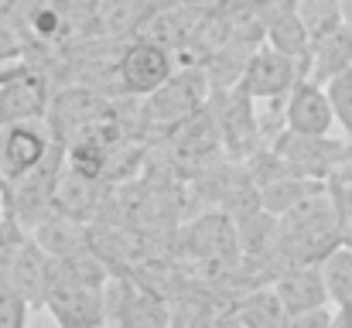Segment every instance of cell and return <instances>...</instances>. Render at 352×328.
<instances>
[{
    "label": "cell",
    "instance_id": "1",
    "mask_svg": "<svg viewBox=\"0 0 352 328\" xmlns=\"http://www.w3.org/2000/svg\"><path fill=\"white\" fill-rule=\"evenodd\" d=\"M284 164L291 168V175L301 178H315L325 182L332 171H339L346 161L352 157L349 137H311V133H294V130H280L270 144Z\"/></svg>",
    "mask_w": 352,
    "mask_h": 328
},
{
    "label": "cell",
    "instance_id": "2",
    "mask_svg": "<svg viewBox=\"0 0 352 328\" xmlns=\"http://www.w3.org/2000/svg\"><path fill=\"white\" fill-rule=\"evenodd\" d=\"M52 107V89L41 69L17 58L0 65V123L21 120H45Z\"/></svg>",
    "mask_w": 352,
    "mask_h": 328
},
{
    "label": "cell",
    "instance_id": "3",
    "mask_svg": "<svg viewBox=\"0 0 352 328\" xmlns=\"http://www.w3.org/2000/svg\"><path fill=\"white\" fill-rule=\"evenodd\" d=\"M171 76H175L171 48L161 45V41H151V38L130 41L117 62V79L123 86V93H130V96H151Z\"/></svg>",
    "mask_w": 352,
    "mask_h": 328
},
{
    "label": "cell",
    "instance_id": "4",
    "mask_svg": "<svg viewBox=\"0 0 352 328\" xmlns=\"http://www.w3.org/2000/svg\"><path fill=\"white\" fill-rule=\"evenodd\" d=\"M55 133L48 120H21V123H3L0 127V168L7 182H17L31 175L52 151Z\"/></svg>",
    "mask_w": 352,
    "mask_h": 328
},
{
    "label": "cell",
    "instance_id": "5",
    "mask_svg": "<svg viewBox=\"0 0 352 328\" xmlns=\"http://www.w3.org/2000/svg\"><path fill=\"white\" fill-rule=\"evenodd\" d=\"M301 79H305V69L291 55L263 45V48H256L246 58L243 76H239L236 86L246 96H253V100H284Z\"/></svg>",
    "mask_w": 352,
    "mask_h": 328
},
{
    "label": "cell",
    "instance_id": "6",
    "mask_svg": "<svg viewBox=\"0 0 352 328\" xmlns=\"http://www.w3.org/2000/svg\"><path fill=\"white\" fill-rule=\"evenodd\" d=\"M110 328H171V315L161 298L133 287L130 281L107 284Z\"/></svg>",
    "mask_w": 352,
    "mask_h": 328
},
{
    "label": "cell",
    "instance_id": "7",
    "mask_svg": "<svg viewBox=\"0 0 352 328\" xmlns=\"http://www.w3.org/2000/svg\"><path fill=\"white\" fill-rule=\"evenodd\" d=\"M206 89H209V79L206 72H175L157 93L147 96V116L157 120V123H178L185 116H195V109H202L206 103Z\"/></svg>",
    "mask_w": 352,
    "mask_h": 328
},
{
    "label": "cell",
    "instance_id": "8",
    "mask_svg": "<svg viewBox=\"0 0 352 328\" xmlns=\"http://www.w3.org/2000/svg\"><path fill=\"white\" fill-rule=\"evenodd\" d=\"M45 308L58 328H110L107 287H58Z\"/></svg>",
    "mask_w": 352,
    "mask_h": 328
},
{
    "label": "cell",
    "instance_id": "9",
    "mask_svg": "<svg viewBox=\"0 0 352 328\" xmlns=\"http://www.w3.org/2000/svg\"><path fill=\"white\" fill-rule=\"evenodd\" d=\"M284 123L294 133H311V137L332 133L336 113H332L325 86H318L311 79H301L284 100Z\"/></svg>",
    "mask_w": 352,
    "mask_h": 328
},
{
    "label": "cell",
    "instance_id": "10",
    "mask_svg": "<svg viewBox=\"0 0 352 328\" xmlns=\"http://www.w3.org/2000/svg\"><path fill=\"white\" fill-rule=\"evenodd\" d=\"M52 256L34 243V236L28 239V246L17 253V260H14V267H10V274H7V287H14L24 301H28V308L31 311H38V308H45L48 305V294H52Z\"/></svg>",
    "mask_w": 352,
    "mask_h": 328
},
{
    "label": "cell",
    "instance_id": "11",
    "mask_svg": "<svg viewBox=\"0 0 352 328\" xmlns=\"http://www.w3.org/2000/svg\"><path fill=\"white\" fill-rule=\"evenodd\" d=\"M274 294L280 298L287 315H301L311 308H325L329 305V291H325V277L318 270V263H298L277 274V281L270 284Z\"/></svg>",
    "mask_w": 352,
    "mask_h": 328
},
{
    "label": "cell",
    "instance_id": "12",
    "mask_svg": "<svg viewBox=\"0 0 352 328\" xmlns=\"http://www.w3.org/2000/svg\"><path fill=\"white\" fill-rule=\"evenodd\" d=\"M110 109H107V100L103 96H96L93 89H62V93H55L52 96V107H48V127H52V133L58 137V140H69L72 133H79L86 123H93V120H100V116H107Z\"/></svg>",
    "mask_w": 352,
    "mask_h": 328
},
{
    "label": "cell",
    "instance_id": "13",
    "mask_svg": "<svg viewBox=\"0 0 352 328\" xmlns=\"http://www.w3.org/2000/svg\"><path fill=\"white\" fill-rule=\"evenodd\" d=\"M219 137L233 147L236 154H253L260 137V120L253 113V96H246L239 86H233L223 96V116H219Z\"/></svg>",
    "mask_w": 352,
    "mask_h": 328
},
{
    "label": "cell",
    "instance_id": "14",
    "mask_svg": "<svg viewBox=\"0 0 352 328\" xmlns=\"http://www.w3.org/2000/svg\"><path fill=\"white\" fill-rule=\"evenodd\" d=\"M263 31H267L270 48L291 55V58L305 69V79H308V72H311V34H308V28L301 24L294 3H287V7H280L274 17H267Z\"/></svg>",
    "mask_w": 352,
    "mask_h": 328
},
{
    "label": "cell",
    "instance_id": "15",
    "mask_svg": "<svg viewBox=\"0 0 352 328\" xmlns=\"http://www.w3.org/2000/svg\"><path fill=\"white\" fill-rule=\"evenodd\" d=\"M34 243L52 256V260H62V256H72L79 250H89V229L82 219L62 216V212H52L45 222H38L31 229Z\"/></svg>",
    "mask_w": 352,
    "mask_h": 328
},
{
    "label": "cell",
    "instance_id": "16",
    "mask_svg": "<svg viewBox=\"0 0 352 328\" xmlns=\"http://www.w3.org/2000/svg\"><path fill=\"white\" fill-rule=\"evenodd\" d=\"M352 65V24H339L336 31L322 34L318 41H311V72L308 79L325 86L332 76L346 72Z\"/></svg>",
    "mask_w": 352,
    "mask_h": 328
},
{
    "label": "cell",
    "instance_id": "17",
    "mask_svg": "<svg viewBox=\"0 0 352 328\" xmlns=\"http://www.w3.org/2000/svg\"><path fill=\"white\" fill-rule=\"evenodd\" d=\"M325 192V182H315V178H301V175H284L270 185L260 188V209L270 212V216H287L291 209H298L301 202L315 199Z\"/></svg>",
    "mask_w": 352,
    "mask_h": 328
},
{
    "label": "cell",
    "instance_id": "18",
    "mask_svg": "<svg viewBox=\"0 0 352 328\" xmlns=\"http://www.w3.org/2000/svg\"><path fill=\"white\" fill-rule=\"evenodd\" d=\"M188 246L202 260H223V256L236 253L239 236H236V226L230 222V216H202L188 229Z\"/></svg>",
    "mask_w": 352,
    "mask_h": 328
},
{
    "label": "cell",
    "instance_id": "19",
    "mask_svg": "<svg viewBox=\"0 0 352 328\" xmlns=\"http://www.w3.org/2000/svg\"><path fill=\"white\" fill-rule=\"evenodd\" d=\"M287 322H291V315L284 311V305L274 294V287L246 294L233 311L236 328H287Z\"/></svg>",
    "mask_w": 352,
    "mask_h": 328
},
{
    "label": "cell",
    "instance_id": "20",
    "mask_svg": "<svg viewBox=\"0 0 352 328\" xmlns=\"http://www.w3.org/2000/svg\"><path fill=\"white\" fill-rule=\"evenodd\" d=\"M329 291V305L336 308H352V250L336 246L322 263H318Z\"/></svg>",
    "mask_w": 352,
    "mask_h": 328
},
{
    "label": "cell",
    "instance_id": "21",
    "mask_svg": "<svg viewBox=\"0 0 352 328\" xmlns=\"http://www.w3.org/2000/svg\"><path fill=\"white\" fill-rule=\"evenodd\" d=\"M93 10L103 31H140L147 21V0H93Z\"/></svg>",
    "mask_w": 352,
    "mask_h": 328
},
{
    "label": "cell",
    "instance_id": "22",
    "mask_svg": "<svg viewBox=\"0 0 352 328\" xmlns=\"http://www.w3.org/2000/svg\"><path fill=\"white\" fill-rule=\"evenodd\" d=\"M28 239H31V229L3 202V216H0V284L7 281V274H10L17 253L28 246Z\"/></svg>",
    "mask_w": 352,
    "mask_h": 328
},
{
    "label": "cell",
    "instance_id": "23",
    "mask_svg": "<svg viewBox=\"0 0 352 328\" xmlns=\"http://www.w3.org/2000/svg\"><path fill=\"white\" fill-rule=\"evenodd\" d=\"M294 10H298L301 24L308 28L311 41H318L322 34H329V31H336L342 24L339 0H294Z\"/></svg>",
    "mask_w": 352,
    "mask_h": 328
},
{
    "label": "cell",
    "instance_id": "24",
    "mask_svg": "<svg viewBox=\"0 0 352 328\" xmlns=\"http://www.w3.org/2000/svg\"><path fill=\"white\" fill-rule=\"evenodd\" d=\"M325 93H329V103H332V113H336V123L346 133H352V65L325 83Z\"/></svg>",
    "mask_w": 352,
    "mask_h": 328
},
{
    "label": "cell",
    "instance_id": "25",
    "mask_svg": "<svg viewBox=\"0 0 352 328\" xmlns=\"http://www.w3.org/2000/svg\"><path fill=\"white\" fill-rule=\"evenodd\" d=\"M325 195H329V202H332V209H336L339 222L349 226L352 222V171L346 168V164L325 178Z\"/></svg>",
    "mask_w": 352,
    "mask_h": 328
},
{
    "label": "cell",
    "instance_id": "26",
    "mask_svg": "<svg viewBox=\"0 0 352 328\" xmlns=\"http://www.w3.org/2000/svg\"><path fill=\"white\" fill-rule=\"evenodd\" d=\"M48 0H0V21H7L10 28H17L28 38L31 34V21H34V14Z\"/></svg>",
    "mask_w": 352,
    "mask_h": 328
},
{
    "label": "cell",
    "instance_id": "27",
    "mask_svg": "<svg viewBox=\"0 0 352 328\" xmlns=\"http://www.w3.org/2000/svg\"><path fill=\"white\" fill-rule=\"evenodd\" d=\"M28 315H31L28 301L14 287L0 284V328H28Z\"/></svg>",
    "mask_w": 352,
    "mask_h": 328
},
{
    "label": "cell",
    "instance_id": "28",
    "mask_svg": "<svg viewBox=\"0 0 352 328\" xmlns=\"http://www.w3.org/2000/svg\"><path fill=\"white\" fill-rule=\"evenodd\" d=\"M24 52H28V38L17 28H10L7 21H0V65L24 58Z\"/></svg>",
    "mask_w": 352,
    "mask_h": 328
},
{
    "label": "cell",
    "instance_id": "29",
    "mask_svg": "<svg viewBox=\"0 0 352 328\" xmlns=\"http://www.w3.org/2000/svg\"><path fill=\"white\" fill-rule=\"evenodd\" d=\"M287 328H332V311H329V305H325V308H311V311L291 315Z\"/></svg>",
    "mask_w": 352,
    "mask_h": 328
},
{
    "label": "cell",
    "instance_id": "30",
    "mask_svg": "<svg viewBox=\"0 0 352 328\" xmlns=\"http://www.w3.org/2000/svg\"><path fill=\"white\" fill-rule=\"evenodd\" d=\"M332 328H352V308H336L332 311Z\"/></svg>",
    "mask_w": 352,
    "mask_h": 328
},
{
    "label": "cell",
    "instance_id": "31",
    "mask_svg": "<svg viewBox=\"0 0 352 328\" xmlns=\"http://www.w3.org/2000/svg\"><path fill=\"white\" fill-rule=\"evenodd\" d=\"M339 10H342V21L352 24V0H339Z\"/></svg>",
    "mask_w": 352,
    "mask_h": 328
},
{
    "label": "cell",
    "instance_id": "32",
    "mask_svg": "<svg viewBox=\"0 0 352 328\" xmlns=\"http://www.w3.org/2000/svg\"><path fill=\"white\" fill-rule=\"evenodd\" d=\"M342 246H346V250H352V222H349V226H342Z\"/></svg>",
    "mask_w": 352,
    "mask_h": 328
},
{
    "label": "cell",
    "instance_id": "33",
    "mask_svg": "<svg viewBox=\"0 0 352 328\" xmlns=\"http://www.w3.org/2000/svg\"><path fill=\"white\" fill-rule=\"evenodd\" d=\"M3 188H7V175H3V168H0V195H3Z\"/></svg>",
    "mask_w": 352,
    "mask_h": 328
},
{
    "label": "cell",
    "instance_id": "34",
    "mask_svg": "<svg viewBox=\"0 0 352 328\" xmlns=\"http://www.w3.org/2000/svg\"><path fill=\"white\" fill-rule=\"evenodd\" d=\"M346 168H349V171H352V157H349V161H346Z\"/></svg>",
    "mask_w": 352,
    "mask_h": 328
},
{
    "label": "cell",
    "instance_id": "35",
    "mask_svg": "<svg viewBox=\"0 0 352 328\" xmlns=\"http://www.w3.org/2000/svg\"><path fill=\"white\" fill-rule=\"evenodd\" d=\"M0 216H3V199H0Z\"/></svg>",
    "mask_w": 352,
    "mask_h": 328
},
{
    "label": "cell",
    "instance_id": "36",
    "mask_svg": "<svg viewBox=\"0 0 352 328\" xmlns=\"http://www.w3.org/2000/svg\"><path fill=\"white\" fill-rule=\"evenodd\" d=\"M0 127H3V123H0Z\"/></svg>",
    "mask_w": 352,
    "mask_h": 328
}]
</instances>
